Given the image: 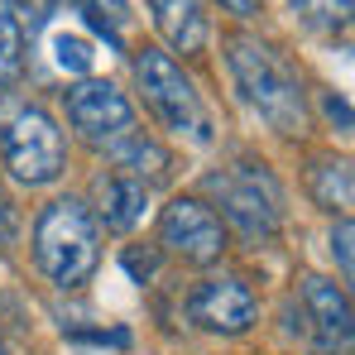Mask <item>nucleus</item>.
<instances>
[{"label": "nucleus", "mask_w": 355, "mask_h": 355, "mask_svg": "<svg viewBox=\"0 0 355 355\" xmlns=\"http://www.w3.org/2000/svg\"><path fill=\"white\" fill-rule=\"evenodd\" d=\"M77 15L111 44V49H125V24H130V5L125 0H72Z\"/></svg>", "instance_id": "14"}, {"label": "nucleus", "mask_w": 355, "mask_h": 355, "mask_svg": "<svg viewBox=\"0 0 355 355\" xmlns=\"http://www.w3.org/2000/svg\"><path fill=\"white\" fill-rule=\"evenodd\" d=\"M288 5H293V15L307 24V29H317V34H336V29L351 24V5H355V0H288Z\"/></svg>", "instance_id": "16"}, {"label": "nucleus", "mask_w": 355, "mask_h": 355, "mask_svg": "<svg viewBox=\"0 0 355 355\" xmlns=\"http://www.w3.org/2000/svg\"><path fill=\"white\" fill-rule=\"evenodd\" d=\"M231 77H236L240 101L264 120L269 130L279 135H302L307 125V106H302V82L288 67V58L264 44V39H250L236 34L231 39Z\"/></svg>", "instance_id": "1"}, {"label": "nucleus", "mask_w": 355, "mask_h": 355, "mask_svg": "<svg viewBox=\"0 0 355 355\" xmlns=\"http://www.w3.org/2000/svg\"><path fill=\"white\" fill-rule=\"evenodd\" d=\"M331 254L341 259V274L351 279V216L336 221V231H331Z\"/></svg>", "instance_id": "18"}, {"label": "nucleus", "mask_w": 355, "mask_h": 355, "mask_svg": "<svg viewBox=\"0 0 355 355\" xmlns=\"http://www.w3.org/2000/svg\"><path fill=\"white\" fill-rule=\"evenodd\" d=\"M111 159H116V173L135 178V182H144V187H154V182H164V178L173 173V159H168L144 130H135V135H125L120 144H111Z\"/></svg>", "instance_id": "12"}, {"label": "nucleus", "mask_w": 355, "mask_h": 355, "mask_svg": "<svg viewBox=\"0 0 355 355\" xmlns=\"http://www.w3.org/2000/svg\"><path fill=\"white\" fill-rule=\"evenodd\" d=\"M221 5H226V10H231V15H240V19H245V15H254V10H259V0H221Z\"/></svg>", "instance_id": "24"}, {"label": "nucleus", "mask_w": 355, "mask_h": 355, "mask_svg": "<svg viewBox=\"0 0 355 355\" xmlns=\"http://www.w3.org/2000/svg\"><path fill=\"white\" fill-rule=\"evenodd\" d=\"M62 101H67L72 130H77L87 144H96V149H111L125 135H135V106L125 101V92H120L116 82L87 77V82L67 87Z\"/></svg>", "instance_id": "7"}, {"label": "nucleus", "mask_w": 355, "mask_h": 355, "mask_svg": "<svg viewBox=\"0 0 355 355\" xmlns=\"http://www.w3.org/2000/svg\"><path fill=\"white\" fill-rule=\"evenodd\" d=\"M53 58H58L62 72L87 77V72H92V44H87L82 34H58V39H53Z\"/></svg>", "instance_id": "17"}, {"label": "nucleus", "mask_w": 355, "mask_h": 355, "mask_svg": "<svg viewBox=\"0 0 355 355\" xmlns=\"http://www.w3.org/2000/svg\"><path fill=\"white\" fill-rule=\"evenodd\" d=\"M302 317H307V336L317 355H351V297L331 279H322V274L302 279Z\"/></svg>", "instance_id": "9"}, {"label": "nucleus", "mask_w": 355, "mask_h": 355, "mask_svg": "<svg viewBox=\"0 0 355 355\" xmlns=\"http://www.w3.org/2000/svg\"><path fill=\"white\" fill-rule=\"evenodd\" d=\"M159 245L182 264L207 269L226 254V221L202 197H173L159 216Z\"/></svg>", "instance_id": "6"}, {"label": "nucleus", "mask_w": 355, "mask_h": 355, "mask_svg": "<svg viewBox=\"0 0 355 355\" xmlns=\"http://www.w3.org/2000/svg\"><path fill=\"white\" fill-rule=\"evenodd\" d=\"M187 317L211 336H245L259 322V297L240 274H211L192 288Z\"/></svg>", "instance_id": "8"}, {"label": "nucleus", "mask_w": 355, "mask_h": 355, "mask_svg": "<svg viewBox=\"0 0 355 355\" xmlns=\"http://www.w3.org/2000/svg\"><path fill=\"white\" fill-rule=\"evenodd\" d=\"M327 116L336 120L341 130H351V106H346V101H336V96H327Z\"/></svg>", "instance_id": "23"}, {"label": "nucleus", "mask_w": 355, "mask_h": 355, "mask_svg": "<svg viewBox=\"0 0 355 355\" xmlns=\"http://www.w3.org/2000/svg\"><path fill=\"white\" fill-rule=\"evenodd\" d=\"M149 15L178 53H197L207 44V5L202 0H149Z\"/></svg>", "instance_id": "11"}, {"label": "nucleus", "mask_w": 355, "mask_h": 355, "mask_svg": "<svg viewBox=\"0 0 355 355\" xmlns=\"http://www.w3.org/2000/svg\"><path fill=\"white\" fill-rule=\"evenodd\" d=\"M0 355H10V351H5V341H0Z\"/></svg>", "instance_id": "25"}, {"label": "nucleus", "mask_w": 355, "mask_h": 355, "mask_svg": "<svg viewBox=\"0 0 355 355\" xmlns=\"http://www.w3.org/2000/svg\"><path fill=\"white\" fill-rule=\"evenodd\" d=\"M207 187L216 192V202H221L226 221H231L250 245H259V240H269L274 231H279L284 197H279V182H274V173H269L264 164L240 159L236 168L211 173V178H207Z\"/></svg>", "instance_id": "5"}, {"label": "nucleus", "mask_w": 355, "mask_h": 355, "mask_svg": "<svg viewBox=\"0 0 355 355\" xmlns=\"http://www.w3.org/2000/svg\"><path fill=\"white\" fill-rule=\"evenodd\" d=\"M125 269L135 274V284H144V279H154V269H159V254L154 250H125Z\"/></svg>", "instance_id": "19"}, {"label": "nucleus", "mask_w": 355, "mask_h": 355, "mask_svg": "<svg viewBox=\"0 0 355 355\" xmlns=\"http://www.w3.org/2000/svg\"><path fill=\"white\" fill-rule=\"evenodd\" d=\"M67 341H77V346H130V331H67Z\"/></svg>", "instance_id": "20"}, {"label": "nucleus", "mask_w": 355, "mask_h": 355, "mask_svg": "<svg viewBox=\"0 0 355 355\" xmlns=\"http://www.w3.org/2000/svg\"><path fill=\"white\" fill-rule=\"evenodd\" d=\"M15 226H19V216H15V202H10V192L0 187V250L15 240Z\"/></svg>", "instance_id": "21"}, {"label": "nucleus", "mask_w": 355, "mask_h": 355, "mask_svg": "<svg viewBox=\"0 0 355 355\" xmlns=\"http://www.w3.org/2000/svg\"><path fill=\"white\" fill-rule=\"evenodd\" d=\"M24 72V19L10 0H0V87H10Z\"/></svg>", "instance_id": "15"}, {"label": "nucleus", "mask_w": 355, "mask_h": 355, "mask_svg": "<svg viewBox=\"0 0 355 355\" xmlns=\"http://www.w3.org/2000/svg\"><path fill=\"white\" fill-rule=\"evenodd\" d=\"M0 149H5L10 178L24 182V187H49V182H58L62 164H67V139H62L58 120L49 116L44 106H19L15 116L5 120Z\"/></svg>", "instance_id": "4"}, {"label": "nucleus", "mask_w": 355, "mask_h": 355, "mask_svg": "<svg viewBox=\"0 0 355 355\" xmlns=\"http://www.w3.org/2000/svg\"><path fill=\"white\" fill-rule=\"evenodd\" d=\"M307 192H312L317 207L346 211V207H351V164H346V159H312V168H307Z\"/></svg>", "instance_id": "13"}, {"label": "nucleus", "mask_w": 355, "mask_h": 355, "mask_svg": "<svg viewBox=\"0 0 355 355\" xmlns=\"http://www.w3.org/2000/svg\"><path fill=\"white\" fill-rule=\"evenodd\" d=\"M10 5H15V15H19V19H29V24H39V19L53 10V0H10Z\"/></svg>", "instance_id": "22"}, {"label": "nucleus", "mask_w": 355, "mask_h": 355, "mask_svg": "<svg viewBox=\"0 0 355 355\" xmlns=\"http://www.w3.org/2000/svg\"><path fill=\"white\" fill-rule=\"evenodd\" d=\"M135 82L144 92V106L154 111V120L173 135H187L192 144H211V120L207 106L192 87V77L173 62V53L164 49H139L135 53Z\"/></svg>", "instance_id": "3"}, {"label": "nucleus", "mask_w": 355, "mask_h": 355, "mask_svg": "<svg viewBox=\"0 0 355 355\" xmlns=\"http://www.w3.org/2000/svg\"><path fill=\"white\" fill-rule=\"evenodd\" d=\"M144 211H149V187L144 182L116 173V168L96 178V211H92L96 226H106L111 236H130L144 221Z\"/></svg>", "instance_id": "10"}, {"label": "nucleus", "mask_w": 355, "mask_h": 355, "mask_svg": "<svg viewBox=\"0 0 355 355\" xmlns=\"http://www.w3.org/2000/svg\"><path fill=\"white\" fill-rule=\"evenodd\" d=\"M34 264L62 293L82 288L96 274V264H101V226H96V216H92V207L82 197H53L39 211V221H34Z\"/></svg>", "instance_id": "2"}]
</instances>
